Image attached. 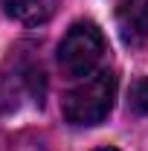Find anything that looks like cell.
Segmentation results:
<instances>
[{"label": "cell", "mask_w": 148, "mask_h": 151, "mask_svg": "<svg viewBox=\"0 0 148 151\" xmlns=\"http://www.w3.org/2000/svg\"><path fill=\"white\" fill-rule=\"evenodd\" d=\"M113 99H116V76L111 70H96L64 96L61 111L70 125L90 128V125H99L108 119Z\"/></svg>", "instance_id": "6da1fadb"}, {"label": "cell", "mask_w": 148, "mask_h": 151, "mask_svg": "<svg viewBox=\"0 0 148 151\" xmlns=\"http://www.w3.org/2000/svg\"><path fill=\"white\" fill-rule=\"evenodd\" d=\"M105 55V35L93 20H78L58 44V67L70 78H87L96 73Z\"/></svg>", "instance_id": "7a4b0ae2"}, {"label": "cell", "mask_w": 148, "mask_h": 151, "mask_svg": "<svg viewBox=\"0 0 148 151\" xmlns=\"http://www.w3.org/2000/svg\"><path fill=\"white\" fill-rule=\"evenodd\" d=\"M44 93H47V78L35 61L18 58L12 70L0 73V111L3 113L18 111L23 102L41 105Z\"/></svg>", "instance_id": "3957f363"}, {"label": "cell", "mask_w": 148, "mask_h": 151, "mask_svg": "<svg viewBox=\"0 0 148 151\" xmlns=\"http://www.w3.org/2000/svg\"><path fill=\"white\" fill-rule=\"evenodd\" d=\"M116 26L128 47H142L148 41V0H122L116 9Z\"/></svg>", "instance_id": "277c9868"}, {"label": "cell", "mask_w": 148, "mask_h": 151, "mask_svg": "<svg viewBox=\"0 0 148 151\" xmlns=\"http://www.w3.org/2000/svg\"><path fill=\"white\" fill-rule=\"evenodd\" d=\"M3 9L9 18H15L18 23L26 26H38L55 15L58 0H3Z\"/></svg>", "instance_id": "5b68a950"}, {"label": "cell", "mask_w": 148, "mask_h": 151, "mask_svg": "<svg viewBox=\"0 0 148 151\" xmlns=\"http://www.w3.org/2000/svg\"><path fill=\"white\" fill-rule=\"evenodd\" d=\"M128 108H131L134 113H139V116H145V113H148V76L137 78V81L131 84V99H128Z\"/></svg>", "instance_id": "8992f818"}, {"label": "cell", "mask_w": 148, "mask_h": 151, "mask_svg": "<svg viewBox=\"0 0 148 151\" xmlns=\"http://www.w3.org/2000/svg\"><path fill=\"white\" fill-rule=\"evenodd\" d=\"M96 151H116V148H111V145H108V148H96Z\"/></svg>", "instance_id": "52a82bcc"}]
</instances>
